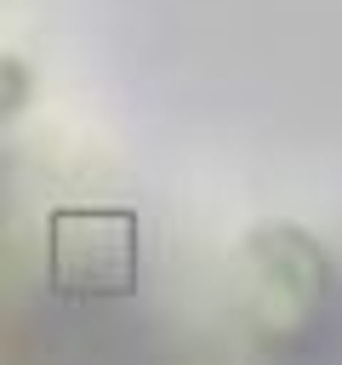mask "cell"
Returning <instances> with one entry per match:
<instances>
[{"mask_svg":"<svg viewBox=\"0 0 342 365\" xmlns=\"http://www.w3.org/2000/svg\"><path fill=\"white\" fill-rule=\"evenodd\" d=\"M51 285L74 302L125 297L137 285V217L131 211H57Z\"/></svg>","mask_w":342,"mask_h":365,"instance_id":"6da1fadb","label":"cell"}]
</instances>
